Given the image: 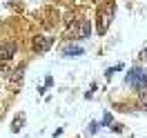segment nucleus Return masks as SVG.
Masks as SVG:
<instances>
[{
  "instance_id": "obj_5",
  "label": "nucleus",
  "mask_w": 147,
  "mask_h": 138,
  "mask_svg": "<svg viewBox=\"0 0 147 138\" xmlns=\"http://www.w3.org/2000/svg\"><path fill=\"white\" fill-rule=\"evenodd\" d=\"M92 34V22L89 20H83L78 27H76V38H89Z\"/></svg>"
},
{
  "instance_id": "obj_4",
  "label": "nucleus",
  "mask_w": 147,
  "mask_h": 138,
  "mask_svg": "<svg viewBox=\"0 0 147 138\" xmlns=\"http://www.w3.org/2000/svg\"><path fill=\"white\" fill-rule=\"evenodd\" d=\"M107 27H109V11L100 9L98 11V34H105Z\"/></svg>"
},
{
  "instance_id": "obj_2",
  "label": "nucleus",
  "mask_w": 147,
  "mask_h": 138,
  "mask_svg": "<svg viewBox=\"0 0 147 138\" xmlns=\"http://www.w3.org/2000/svg\"><path fill=\"white\" fill-rule=\"evenodd\" d=\"M51 45H54V38L49 36H36L34 38V51H47V49H51Z\"/></svg>"
},
{
  "instance_id": "obj_8",
  "label": "nucleus",
  "mask_w": 147,
  "mask_h": 138,
  "mask_svg": "<svg viewBox=\"0 0 147 138\" xmlns=\"http://www.w3.org/2000/svg\"><path fill=\"white\" fill-rule=\"evenodd\" d=\"M20 125H22V118H16V120H13V127H11V129H13V131H18Z\"/></svg>"
},
{
  "instance_id": "obj_6",
  "label": "nucleus",
  "mask_w": 147,
  "mask_h": 138,
  "mask_svg": "<svg viewBox=\"0 0 147 138\" xmlns=\"http://www.w3.org/2000/svg\"><path fill=\"white\" fill-rule=\"evenodd\" d=\"M20 85H22V71H13V74H11V89H18Z\"/></svg>"
},
{
  "instance_id": "obj_7",
  "label": "nucleus",
  "mask_w": 147,
  "mask_h": 138,
  "mask_svg": "<svg viewBox=\"0 0 147 138\" xmlns=\"http://www.w3.org/2000/svg\"><path fill=\"white\" fill-rule=\"evenodd\" d=\"M83 54V47H67L63 51V56H67V58H74V56H80Z\"/></svg>"
},
{
  "instance_id": "obj_9",
  "label": "nucleus",
  "mask_w": 147,
  "mask_h": 138,
  "mask_svg": "<svg viewBox=\"0 0 147 138\" xmlns=\"http://www.w3.org/2000/svg\"><path fill=\"white\" fill-rule=\"evenodd\" d=\"M0 74H9V65H7V63L0 65Z\"/></svg>"
},
{
  "instance_id": "obj_10",
  "label": "nucleus",
  "mask_w": 147,
  "mask_h": 138,
  "mask_svg": "<svg viewBox=\"0 0 147 138\" xmlns=\"http://www.w3.org/2000/svg\"><path fill=\"white\" fill-rule=\"evenodd\" d=\"M56 2H67V0H56Z\"/></svg>"
},
{
  "instance_id": "obj_1",
  "label": "nucleus",
  "mask_w": 147,
  "mask_h": 138,
  "mask_svg": "<svg viewBox=\"0 0 147 138\" xmlns=\"http://www.w3.org/2000/svg\"><path fill=\"white\" fill-rule=\"evenodd\" d=\"M125 80H127L129 87L143 89V87L147 85V74H145V71H140V69H131V71L127 74V78H125Z\"/></svg>"
},
{
  "instance_id": "obj_3",
  "label": "nucleus",
  "mask_w": 147,
  "mask_h": 138,
  "mask_svg": "<svg viewBox=\"0 0 147 138\" xmlns=\"http://www.w3.org/2000/svg\"><path fill=\"white\" fill-rule=\"evenodd\" d=\"M16 56V42H2L0 45V63H7Z\"/></svg>"
}]
</instances>
